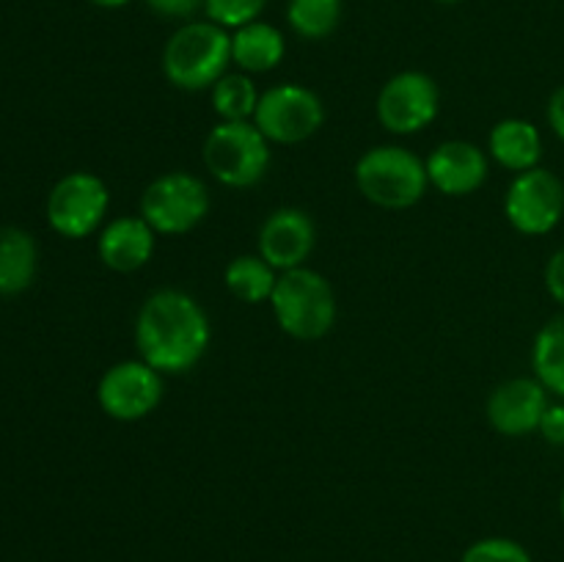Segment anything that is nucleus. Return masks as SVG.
<instances>
[{
    "label": "nucleus",
    "instance_id": "nucleus-25",
    "mask_svg": "<svg viewBox=\"0 0 564 562\" xmlns=\"http://www.w3.org/2000/svg\"><path fill=\"white\" fill-rule=\"evenodd\" d=\"M147 6L165 20H187L204 9V0H147Z\"/></svg>",
    "mask_w": 564,
    "mask_h": 562
},
{
    "label": "nucleus",
    "instance_id": "nucleus-31",
    "mask_svg": "<svg viewBox=\"0 0 564 562\" xmlns=\"http://www.w3.org/2000/svg\"><path fill=\"white\" fill-rule=\"evenodd\" d=\"M435 3H446V6H452V3H460V0H435Z\"/></svg>",
    "mask_w": 564,
    "mask_h": 562
},
{
    "label": "nucleus",
    "instance_id": "nucleus-5",
    "mask_svg": "<svg viewBox=\"0 0 564 562\" xmlns=\"http://www.w3.org/2000/svg\"><path fill=\"white\" fill-rule=\"evenodd\" d=\"M204 163L226 187H253L270 165V141L253 121H220L204 141Z\"/></svg>",
    "mask_w": 564,
    "mask_h": 562
},
{
    "label": "nucleus",
    "instance_id": "nucleus-27",
    "mask_svg": "<svg viewBox=\"0 0 564 562\" xmlns=\"http://www.w3.org/2000/svg\"><path fill=\"white\" fill-rule=\"evenodd\" d=\"M540 433L551 441V444H564V406H549L545 411Z\"/></svg>",
    "mask_w": 564,
    "mask_h": 562
},
{
    "label": "nucleus",
    "instance_id": "nucleus-7",
    "mask_svg": "<svg viewBox=\"0 0 564 562\" xmlns=\"http://www.w3.org/2000/svg\"><path fill=\"white\" fill-rule=\"evenodd\" d=\"M325 105L312 88L297 83H281L259 94L253 125L273 143H301L323 127Z\"/></svg>",
    "mask_w": 564,
    "mask_h": 562
},
{
    "label": "nucleus",
    "instance_id": "nucleus-20",
    "mask_svg": "<svg viewBox=\"0 0 564 562\" xmlns=\"http://www.w3.org/2000/svg\"><path fill=\"white\" fill-rule=\"evenodd\" d=\"M532 367L534 378L545 389L554 391L556 397H564V314L549 320L534 336Z\"/></svg>",
    "mask_w": 564,
    "mask_h": 562
},
{
    "label": "nucleus",
    "instance_id": "nucleus-4",
    "mask_svg": "<svg viewBox=\"0 0 564 562\" xmlns=\"http://www.w3.org/2000/svg\"><path fill=\"white\" fill-rule=\"evenodd\" d=\"M356 185L378 207L408 209L427 191V163L405 147H375L356 163Z\"/></svg>",
    "mask_w": 564,
    "mask_h": 562
},
{
    "label": "nucleus",
    "instance_id": "nucleus-15",
    "mask_svg": "<svg viewBox=\"0 0 564 562\" xmlns=\"http://www.w3.org/2000/svg\"><path fill=\"white\" fill-rule=\"evenodd\" d=\"M154 235L158 231L141 218V215H124L116 218L99 231L97 251L99 259L116 273H132L143 268L154 253Z\"/></svg>",
    "mask_w": 564,
    "mask_h": 562
},
{
    "label": "nucleus",
    "instance_id": "nucleus-17",
    "mask_svg": "<svg viewBox=\"0 0 564 562\" xmlns=\"http://www.w3.org/2000/svg\"><path fill=\"white\" fill-rule=\"evenodd\" d=\"M286 53L284 33L270 22H248L231 33V61L242 72H270Z\"/></svg>",
    "mask_w": 564,
    "mask_h": 562
},
{
    "label": "nucleus",
    "instance_id": "nucleus-9",
    "mask_svg": "<svg viewBox=\"0 0 564 562\" xmlns=\"http://www.w3.org/2000/svg\"><path fill=\"white\" fill-rule=\"evenodd\" d=\"M108 185L97 174L75 171L55 182L47 198V220L61 237L80 240L99 229L108 213Z\"/></svg>",
    "mask_w": 564,
    "mask_h": 562
},
{
    "label": "nucleus",
    "instance_id": "nucleus-13",
    "mask_svg": "<svg viewBox=\"0 0 564 562\" xmlns=\"http://www.w3.org/2000/svg\"><path fill=\"white\" fill-rule=\"evenodd\" d=\"M317 229L314 220L297 207H281L264 218L259 229V257L275 270L303 268L308 253L314 251Z\"/></svg>",
    "mask_w": 564,
    "mask_h": 562
},
{
    "label": "nucleus",
    "instance_id": "nucleus-2",
    "mask_svg": "<svg viewBox=\"0 0 564 562\" xmlns=\"http://www.w3.org/2000/svg\"><path fill=\"white\" fill-rule=\"evenodd\" d=\"M231 64V33L213 20L185 22L163 50V75L182 91L213 88Z\"/></svg>",
    "mask_w": 564,
    "mask_h": 562
},
{
    "label": "nucleus",
    "instance_id": "nucleus-11",
    "mask_svg": "<svg viewBox=\"0 0 564 562\" xmlns=\"http://www.w3.org/2000/svg\"><path fill=\"white\" fill-rule=\"evenodd\" d=\"M438 83L424 72H400L378 94V119L394 136H411L438 116Z\"/></svg>",
    "mask_w": 564,
    "mask_h": 562
},
{
    "label": "nucleus",
    "instance_id": "nucleus-21",
    "mask_svg": "<svg viewBox=\"0 0 564 562\" xmlns=\"http://www.w3.org/2000/svg\"><path fill=\"white\" fill-rule=\"evenodd\" d=\"M341 11H345L341 0H290L286 22L301 39L317 42V39L330 36L339 28Z\"/></svg>",
    "mask_w": 564,
    "mask_h": 562
},
{
    "label": "nucleus",
    "instance_id": "nucleus-28",
    "mask_svg": "<svg viewBox=\"0 0 564 562\" xmlns=\"http://www.w3.org/2000/svg\"><path fill=\"white\" fill-rule=\"evenodd\" d=\"M549 125L556 132V138L564 141V86L556 88L549 99Z\"/></svg>",
    "mask_w": 564,
    "mask_h": 562
},
{
    "label": "nucleus",
    "instance_id": "nucleus-16",
    "mask_svg": "<svg viewBox=\"0 0 564 562\" xmlns=\"http://www.w3.org/2000/svg\"><path fill=\"white\" fill-rule=\"evenodd\" d=\"M488 149L499 165L507 171L523 174L529 169H538L543 158V136L538 127L527 119H505L490 130Z\"/></svg>",
    "mask_w": 564,
    "mask_h": 562
},
{
    "label": "nucleus",
    "instance_id": "nucleus-24",
    "mask_svg": "<svg viewBox=\"0 0 564 562\" xmlns=\"http://www.w3.org/2000/svg\"><path fill=\"white\" fill-rule=\"evenodd\" d=\"M463 562H532V556L518 540L485 538L463 554Z\"/></svg>",
    "mask_w": 564,
    "mask_h": 562
},
{
    "label": "nucleus",
    "instance_id": "nucleus-3",
    "mask_svg": "<svg viewBox=\"0 0 564 562\" xmlns=\"http://www.w3.org/2000/svg\"><path fill=\"white\" fill-rule=\"evenodd\" d=\"M270 306H273L275 323L281 325V331L303 342L323 339L336 323L334 287L323 273L306 268V264L284 270L279 275L273 295H270Z\"/></svg>",
    "mask_w": 564,
    "mask_h": 562
},
{
    "label": "nucleus",
    "instance_id": "nucleus-6",
    "mask_svg": "<svg viewBox=\"0 0 564 562\" xmlns=\"http://www.w3.org/2000/svg\"><path fill=\"white\" fill-rule=\"evenodd\" d=\"M209 213V191L187 171H169L152 180L141 196V218L158 235H187Z\"/></svg>",
    "mask_w": 564,
    "mask_h": 562
},
{
    "label": "nucleus",
    "instance_id": "nucleus-10",
    "mask_svg": "<svg viewBox=\"0 0 564 562\" xmlns=\"http://www.w3.org/2000/svg\"><path fill=\"white\" fill-rule=\"evenodd\" d=\"M99 408L119 422H138L149 417L163 400V375L143 358L119 361L99 378Z\"/></svg>",
    "mask_w": 564,
    "mask_h": 562
},
{
    "label": "nucleus",
    "instance_id": "nucleus-26",
    "mask_svg": "<svg viewBox=\"0 0 564 562\" xmlns=\"http://www.w3.org/2000/svg\"><path fill=\"white\" fill-rule=\"evenodd\" d=\"M545 287H549L551 298H554L560 306H564V248L549 259V268H545Z\"/></svg>",
    "mask_w": 564,
    "mask_h": 562
},
{
    "label": "nucleus",
    "instance_id": "nucleus-19",
    "mask_svg": "<svg viewBox=\"0 0 564 562\" xmlns=\"http://www.w3.org/2000/svg\"><path fill=\"white\" fill-rule=\"evenodd\" d=\"M224 279L231 295L240 298L242 303H262L270 301L279 275H275L273 264L264 262L259 253H242L226 264Z\"/></svg>",
    "mask_w": 564,
    "mask_h": 562
},
{
    "label": "nucleus",
    "instance_id": "nucleus-14",
    "mask_svg": "<svg viewBox=\"0 0 564 562\" xmlns=\"http://www.w3.org/2000/svg\"><path fill=\"white\" fill-rule=\"evenodd\" d=\"M427 176L444 196H468L488 180V158L471 141H446L427 158Z\"/></svg>",
    "mask_w": 564,
    "mask_h": 562
},
{
    "label": "nucleus",
    "instance_id": "nucleus-18",
    "mask_svg": "<svg viewBox=\"0 0 564 562\" xmlns=\"http://www.w3.org/2000/svg\"><path fill=\"white\" fill-rule=\"evenodd\" d=\"M36 275V242L17 226L0 229V292L17 295Z\"/></svg>",
    "mask_w": 564,
    "mask_h": 562
},
{
    "label": "nucleus",
    "instance_id": "nucleus-1",
    "mask_svg": "<svg viewBox=\"0 0 564 562\" xmlns=\"http://www.w3.org/2000/svg\"><path fill=\"white\" fill-rule=\"evenodd\" d=\"M209 317L202 303L182 290H158L143 301L135 320V347L160 375L196 367L209 347Z\"/></svg>",
    "mask_w": 564,
    "mask_h": 562
},
{
    "label": "nucleus",
    "instance_id": "nucleus-29",
    "mask_svg": "<svg viewBox=\"0 0 564 562\" xmlns=\"http://www.w3.org/2000/svg\"><path fill=\"white\" fill-rule=\"evenodd\" d=\"M94 6H99V9H121V6H127L130 0H91Z\"/></svg>",
    "mask_w": 564,
    "mask_h": 562
},
{
    "label": "nucleus",
    "instance_id": "nucleus-8",
    "mask_svg": "<svg viewBox=\"0 0 564 562\" xmlns=\"http://www.w3.org/2000/svg\"><path fill=\"white\" fill-rule=\"evenodd\" d=\"M505 215L527 237L549 235L564 215V185L549 169H529L512 180L505 196Z\"/></svg>",
    "mask_w": 564,
    "mask_h": 562
},
{
    "label": "nucleus",
    "instance_id": "nucleus-22",
    "mask_svg": "<svg viewBox=\"0 0 564 562\" xmlns=\"http://www.w3.org/2000/svg\"><path fill=\"white\" fill-rule=\"evenodd\" d=\"M259 105V91L248 75H224L213 86V108L220 121L253 119Z\"/></svg>",
    "mask_w": 564,
    "mask_h": 562
},
{
    "label": "nucleus",
    "instance_id": "nucleus-23",
    "mask_svg": "<svg viewBox=\"0 0 564 562\" xmlns=\"http://www.w3.org/2000/svg\"><path fill=\"white\" fill-rule=\"evenodd\" d=\"M268 0H204V11L220 28H242L257 22Z\"/></svg>",
    "mask_w": 564,
    "mask_h": 562
},
{
    "label": "nucleus",
    "instance_id": "nucleus-12",
    "mask_svg": "<svg viewBox=\"0 0 564 562\" xmlns=\"http://www.w3.org/2000/svg\"><path fill=\"white\" fill-rule=\"evenodd\" d=\"M549 411V389L538 378H512L496 386L488 400V422L496 433L521 439L543 424Z\"/></svg>",
    "mask_w": 564,
    "mask_h": 562
},
{
    "label": "nucleus",
    "instance_id": "nucleus-30",
    "mask_svg": "<svg viewBox=\"0 0 564 562\" xmlns=\"http://www.w3.org/2000/svg\"><path fill=\"white\" fill-rule=\"evenodd\" d=\"M560 512H562V521H564V488H562V499H560Z\"/></svg>",
    "mask_w": 564,
    "mask_h": 562
}]
</instances>
